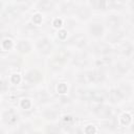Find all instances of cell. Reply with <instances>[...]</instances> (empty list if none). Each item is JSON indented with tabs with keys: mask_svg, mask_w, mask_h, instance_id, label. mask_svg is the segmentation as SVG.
Here are the masks:
<instances>
[{
	"mask_svg": "<svg viewBox=\"0 0 134 134\" xmlns=\"http://www.w3.org/2000/svg\"><path fill=\"white\" fill-rule=\"evenodd\" d=\"M26 80L30 83H36L41 80V74H40V72H38L36 70H31L26 74Z\"/></svg>",
	"mask_w": 134,
	"mask_h": 134,
	"instance_id": "17",
	"label": "cell"
},
{
	"mask_svg": "<svg viewBox=\"0 0 134 134\" xmlns=\"http://www.w3.org/2000/svg\"><path fill=\"white\" fill-rule=\"evenodd\" d=\"M106 97V94L104 91H100V90H91V98L90 99H93L94 102H103Z\"/></svg>",
	"mask_w": 134,
	"mask_h": 134,
	"instance_id": "15",
	"label": "cell"
},
{
	"mask_svg": "<svg viewBox=\"0 0 134 134\" xmlns=\"http://www.w3.org/2000/svg\"><path fill=\"white\" fill-rule=\"evenodd\" d=\"M89 30H90V34L94 37H99L103 35L104 32V27L100 23H97V22H94L92 24H90V27H89Z\"/></svg>",
	"mask_w": 134,
	"mask_h": 134,
	"instance_id": "7",
	"label": "cell"
},
{
	"mask_svg": "<svg viewBox=\"0 0 134 134\" xmlns=\"http://www.w3.org/2000/svg\"><path fill=\"white\" fill-rule=\"evenodd\" d=\"M43 114L48 119H55L58 117V115L60 114V112L54 108H49V109H46Z\"/></svg>",
	"mask_w": 134,
	"mask_h": 134,
	"instance_id": "18",
	"label": "cell"
},
{
	"mask_svg": "<svg viewBox=\"0 0 134 134\" xmlns=\"http://www.w3.org/2000/svg\"><path fill=\"white\" fill-rule=\"evenodd\" d=\"M104 126L106 128H109V129H114L116 127V119H115V117H113V116L108 117V119L104 122Z\"/></svg>",
	"mask_w": 134,
	"mask_h": 134,
	"instance_id": "24",
	"label": "cell"
},
{
	"mask_svg": "<svg viewBox=\"0 0 134 134\" xmlns=\"http://www.w3.org/2000/svg\"><path fill=\"white\" fill-rule=\"evenodd\" d=\"M68 58V52H66L65 50H60L53 58L52 60V65L55 67H60Z\"/></svg>",
	"mask_w": 134,
	"mask_h": 134,
	"instance_id": "4",
	"label": "cell"
},
{
	"mask_svg": "<svg viewBox=\"0 0 134 134\" xmlns=\"http://www.w3.org/2000/svg\"><path fill=\"white\" fill-rule=\"evenodd\" d=\"M60 128L57 125H49L47 127V134H60Z\"/></svg>",
	"mask_w": 134,
	"mask_h": 134,
	"instance_id": "26",
	"label": "cell"
},
{
	"mask_svg": "<svg viewBox=\"0 0 134 134\" xmlns=\"http://www.w3.org/2000/svg\"><path fill=\"white\" fill-rule=\"evenodd\" d=\"M62 8H63L64 13H70V12H73L75 7H74V4L72 2H66L62 5Z\"/></svg>",
	"mask_w": 134,
	"mask_h": 134,
	"instance_id": "25",
	"label": "cell"
},
{
	"mask_svg": "<svg viewBox=\"0 0 134 134\" xmlns=\"http://www.w3.org/2000/svg\"><path fill=\"white\" fill-rule=\"evenodd\" d=\"M3 119L6 124L8 125H14L15 122H17L18 120V115L16 114V112L14 110H8L4 113L3 115Z\"/></svg>",
	"mask_w": 134,
	"mask_h": 134,
	"instance_id": "8",
	"label": "cell"
},
{
	"mask_svg": "<svg viewBox=\"0 0 134 134\" xmlns=\"http://www.w3.org/2000/svg\"><path fill=\"white\" fill-rule=\"evenodd\" d=\"M130 120H131V117H130V115H128V114H125V115L122 116V124H126V125H128V124L130 122Z\"/></svg>",
	"mask_w": 134,
	"mask_h": 134,
	"instance_id": "33",
	"label": "cell"
},
{
	"mask_svg": "<svg viewBox=\"0 0 134 134\" xmlns=\"http://www.w3.org/2000/svg\"><path fill=\"white\" fill-rule=\"evenodd\" d=\"M110 61H111V60H110V58L108 59V58L105 55L103 59H100V60L97 62V64H98L99 66H105V65H108V64H110Z\"/></svg>",
	"mask_w": 134,
	"mask_h": 134,
	"instance_id": "31",
	"label": "cell"
},
{
	"mask_svg": "<svg viewBox=\"0 0 134 134\" xmlns=\"http://www.w3.org/2000/svg\"><path fill=\"white\" fill-rule=\"evenodd\" d=\"M122 37H124V32L120 31V30H117V29H116V30L112 31L110 35H108L107 39H108V41L114 43V42H118L119 40H121Z\"/></svg>",
	"mask_w": 134,
	"mask_h": 134,
	"instance_id": "13",
	"label": "cell"
},
{
	"mask_svg": "<svg viewBox=\"0 0 134 134\" xmlns=\"http://www.w3.org/2000/svg\"><path fill=\"white\" fill-rule=\"evenodd\" d=\"M88 62H89V59H88V57H87L85 53H80V54H77V55L74 58V60H73V63H74L76 66H80V67L86 66V65L88 64Z\"/></svg>",
	"mask_w": 134,
	"mask_h": 134,
	"instance_id": "12",
	"label": "cell"
},
{
	"mask_svg": "<svg viewBox=\"0 0 134 134\" xmlns=\"http://www.w3.org/2000/svg\"><path fill=\"white\" fill-rule=\"evenodd\" d=\"M13 82H14V83H16V82L18 83V82H19V76H18V75H15V76L13 77Z\"/></svg>",
	"mask_w": 134,
	"mask_h": 134,
	"instance_id": "35",
	"label": "cell"
},
{
	"mask_svg": "<svg viewBox=\"0 0 134 134\" xmlns=\"http://www.w3.org/2000/svg\"><path fill=\"white\" fill-rule=\"evenodd\" d=\"M70 134H82V131H81L80 129L75 128V129H73V130L70 132Z\"/></svg>",
	"mask_w": 134,
	"mask_h": 134,
	"instance_id": "34",
	"label": "cell"
},
{
	"mask_svg": "<svg viewBox=\"0 0 134 134\" xmlns=\"http://www.w3.org/2000/svg\"><path fill=\"white\" fill-rule=\"evenodd\" d=\"M77 81H79L81 84H87V83H90V82H91V73H90V71L80 73L79 76H77Z\"/></svg>",
	"mask_w": 134,
	"mask_h": 134,
	"instance_id": "19",
	"label": "cell"
},
{
	"mask_svg": "<svg viewBox=\"0 0 134 134\" xmlns=\"http://www.w3.org/2000/svg\"><path fill=\"white\" fill-rule=\"evenodd\" d=\"M29 127L27 125H22L14 134H28L29 133Z\"/></svg>",
	"mask_w": 134,
	"mask_h": 134,
	"instance_id": "28",
	"label": "cell"
},
{
	"mask_svg": "<svg viewBox=\"0 0 134 134\" xmlns=\"http://www.w3.org/2000/svg\"><path fill=\"white\" fill-rule=\"evenodd\" d=\"M25 31H26L27 35H29V36H34V35H36V32H38L37 28H36L35 26H31V25H27L26 28H25Z\"/></svg>",
	"mask_w": 134,
	"mask_h": 134,
	"instance_id": "29",
	"label": "cell"
},
{
	"mask_svg": "<svg viewBox=\"0 0 134 134\" xmlns=\"http://www.w3.org/2000/svg\"><path fill=\"white\" fill-rule=\"evenodd\" d=\"M77 95L83 98V99H90L91 98V90H84V89H79L77 90Z\"/></svg>",
	"mask_w": 134,
	"mask_h": 134,
	"instance_id": "23",
	"label": "cell"
},
{
	"mask_svg": "<svg viewBox=\"0 0 134 134\" xmlns=\"http://www.w3.org/2000/svg\"><path fill=\"white\" fill-rule=\"evenodd\" d=\"M94 51H95L96 54L105 57V55H107L108 53H110L111 49H110L109 45H107V44H105V43H99V44H97V45L94 47Z\"/></svg>",
	"mask_w": 134,
	"mask_h": 134,
	"instance_id": "9",
	"label": "cell"
},
{
	"mask_svg": "<svg viewBox=\"0 0 134 134\" xmlns=\"http://www.w3.org/2000/svg\"><path fill=\"white\" fill-rule=\"evenodd\" d=\"M90 73H91V82L98 83V82H102V81L105 79L104 72H103L102 70H94V71H90Z\"/></svg>",
	"mask_w": 134,
	"mask_h": 134,
	"instance_id": "16",
	"label": "cell"
},
{
	"mask_svg": "<svg viewBox=\"0 0 134 134\" xmlns=\"http://www.w3.org/2000/svg\"><path fill=\"white\" fill-rule=\"evenodd\" d=\"M85 132H86V134H94L95 129H94L92 126H88V127L85 129Z\"/></svg>",
	"mask_w": 134,
	"mask_h": 134,
	"instance_id": "32",
	"label": "cell"
},
{
	"mask_svg": "<svg viewBox=\"0 0 134 134\" xmlns=\"http://www.w3.org/2000/svg\"><path fill=\"white\" fill-rule=\"evenodd\" d=\"M93 111L98 117H103V118H108L111 115V109L107 106H104V105L96 106Z\"/></svg>",
	"mask_w": 134,
	"mask_h": 134,
	"instance_id": "3",
	"label": "cell"
},
{
	"mask_svg": "<svg viewBox=\"0 0 134 134\" xmlns=\"http://www.w3.org/2000/svg\"><path fill=\"white\" fill-rule=\"evenodd\" d=\"M106 23L108 25V27H110L111 29L113 30H116L119 25L121 24V19L119 16H116V15H111V16H108L107 19H106Z\"/></svg>",
	"mask_w": 134,
	"mask_h": 134,
	"instance_id": "2",
	"label": "cell"
},
{
	"mask_svg": "<svg viewBox=\"0 0 134 134\" xmlns=\"http://www.w3.org/2000/svg\"><path fill=\"white\" fill-rule=\"evenodd\" d=\"M53 7H54V2H53V1L44 0V1H40V2L38 3V8H40V9H42V10H45V12L51 10Z\"/></svg>",
	"mask_w": 134,
	"mask_h": 134,
	"instance_id": "14",
	"label": "cell"
},
{
	"mask_svg": "<svg viewBox=\"0 0 134 134\" xmlns=\"http://www.w3.org/2000/svg\"><path fill=\"white\" fill-rule=\"evenodd\" d=\"M48 95L45 93V92H40L38 94V100L39 102H47L48 100Z\"/></svg>",
	"mask_w": 134,
	"mask_h": 134,
	"instance_id": "30",
	"label": "cell"
},
{
	"mask_svg": "<svg viewBox=\"0 0 134 134\" xmlns=\"http://www.w3.org/2000/svg\"><path fill=\"white\" fill-rule=\"evenodd\" d=\"M17 48H18V50L21 51V52H28V51L30 50V45H29L28 42L22 40V41H20V42L18 43Z\"/></svg>",
	"mask_w": 134,
	"mask_h": 134,
	"instance_id": "21",
	"label": "cell"
},
{
	"mask_svg": "<svg viewBox=\"0 0 134 134\" xmlns=\"http://www.w3.org/2000/svg\"><path fill=\"white\" fill-rule=\"evenodd\" d=\"M132 50H133L132 45L129 44V43H126V44L122 46V50H121V52L128 57V55H130V54L132 53Z\"/></svg>",
	"mask_w": 134,
	"mask_h": 134,
	"instance_id": "27",
	"label": "cell"
},
{
	"mask_svg": "<svg viewBox=\"0 0 134 134\" xmlns=\"http://www.w3.org/2000/svg\"><path fill=\"white\" fill-rule=\"evenodd\" d=\"M2 7V2H0V8Z\"/></svg>",
	"mask_w": 134,
	"mask_h": 134,
	"instance_id": "36",
	"label": "cell"
},
{
	"mask_svg": "<svg viewBox=\"0 0 134 134\" xmlns=\"http://www.w3.org/2000/svg\"><path fill=\"white\" fill-rule=\"evenodd\" d=\"M90 4L96 8V9H105L107 8L108 6V2L107 1H99V0H96V1H91Z\"/></svg>",
	"mask_w": 134,
	"mask_h": 134,
	"instance_id": "22",
	"label": "cell"
},
{
	"mask_svg": "<svg viewBox=\"0 0 134 134\" xmlns=\"http://www.w3.org/2000/svg\"><path fill=\"white\" fill-rule=\"evenodd\" d=\"M0 134H3V132H2V131H0Z\"/></svg>",
	"mask_w": 134,
	"mask_h": 134,
	"instance_id": "37",
	"label": "cell"
},
{
	"mask_svg": "<svg viewBox=\"0 0 134 134\" xmlns=\"http://www.w3.org/2000/svg\"><path fill=\"white\" fill-rule=\"evenodd\" d=\"M18 14H19V8L17 7V5H10L6 8L4 13V17L7 18L8 20H13L18 16Z\"/></svg>",
	"mask_w": 134,
	"mask_h": 134,
	"instance_id": "10",
	"label": "cell"
},
{
	"mask_svg": "<svg viewBox=\"0 0 134 134\" xmlns=\"http://www.w3.org/2000/svg\"><path fill=\"white\" fill-rule=\"evenodd\" d=\"M129 69H130V64H128V63H118L115 67H113L112 72L115 76H121Z\"/></svg>",
	"mask_w": 134,
	"mask_h": 134,
	"instance_id": "5",
	"label": "cell"
},
{
	"mask_svg": "<svg viewBox=\"0 0 134 134\" xmlns=\"http://www.w3.org/2000/svg\"><path fill=\"white\" fill-rule=\"evenodd\" d=\"M109 97H110V99H111L112 103H117V102L121 100L125 96H124V94L121 93V91L118 88V89H112L109 92Z\"/></svg>",
	"mask_w": 134,
	"mask_h": 134,
	"instance_id": "11",
	"label": "cell"
},
{
	"mask_svg": "<svg viewBox=\"0 0 134 134\" xmlns=\"http://www.w3.org/2000/svg\"><path fill=\"white\" fill-rule=\"evenodd\" d=\"M77 16L81 18V19H88L89 16H90V9L86 6H81L77 8Z\"/></svg>",
	"mask_w": 134,
	"mask_h": 134,
	"instance_id": "20",
	"label": "cell"
},
{
	"mask_svg": "<svg viewBox=\"0 0 134 134\" xmlns=\"http://www.w3.org/2000/svg\"><path fill=\"white\" fill-rule=\"evenodd\" d=\"M37 47L39 49V51L43 54H47L51 51L52 49V45L51 43L49 42V40L47 39H41L38 43H37Z\"/></svg>",
	"mask_w": 134,
	"mask_h": 134,
	"instance_id": "1",
	"label": "cell"
},
{
	"mask_svg": "<svg viewBox=\"0 0 134 134\" xmlns=\"http://www.w3.org/2000/svg\"><path fill=\"white\" fill-rule=\"evenodd\" d=\"M69 44L74 45V46H76V47H83V46H85V44H86V38H85V36H83V35H81V34L75 35V36H73V37L69 40Z\"/></svg>",
	"mask_w": 134,
	"mask_h": 134,
	"instance_id": "6",
	"label": "cell"
}]
</instances>
